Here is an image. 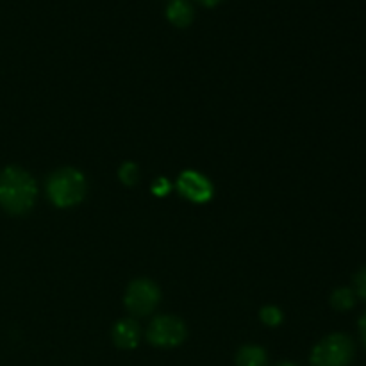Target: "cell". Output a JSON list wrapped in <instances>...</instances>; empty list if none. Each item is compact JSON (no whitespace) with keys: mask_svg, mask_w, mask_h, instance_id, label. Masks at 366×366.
I'll return each instance as SVG.
<instances>
[{"mask_svg":"<svg viewBox=\"0 0 366 366\" xmlns=\"http://www.w3.org/2000/svg\"><path fill=\"white\" fill-rule=\"evenodd\" d=\"M36 181L29 172L7 167L0 172V206L11 214H24L34 206Z\"/></svg>","mask_w":366,"mask_h":366,"instance_id":"1","label":"cell"},{"mask_svg":"<svg viewBox=\"0 0 366 366\" xmlns=\"http://www.w3.org/2000/svg\"><path fill=\"white\" fill-rule=\"evenodd\" d=\"M86 177L77 168H59L46 181V195L57 207H71L86 197Z\"/></svg>","mask_w":366,"mask_h":366,"instance_id":"2","label":"cell"},{"mask_svg":"<svg viewBox=\"0 0 366 366\" xmlns=\"http://www.w3.org/2000/svg\"><path fill=\"white\" fill-rule=\"evenodd\" d=\"M354 360V342L347 335L325 336L311 352V366H349Z\"/></svg>","mask_w":366,"mask_h":366,"instance_id":"3","label":"cell"},{"mask_svg":"<svg viewBox=\"0 0 366 366\" xmlns=\"http://www.w3.org/2000/svg\"><path fill=\"white\" fill-rule=\"evenodd\" d=\"M161 292L156 282L149 279H136L125 292V307L136 317H147L157 307Z\"/></svg>","mask_w":366,"mask_h":366,"instance_id":"4","label":"cell"},{"mask_svg":"<svg viewBox=\"0 0 366 366\" xmlns=\"http://www.w3.org/2000/svg\"><path fill=\"white\" fill-rule=\"evenodd\" d=\"M186 335L188 331H186L184 322L179 320L177 317H170V315H161V317L154 318L147 331L149 342L161 349H172V347L181 345L186 340Z\"/></svg>","mask_w":366,"mask_h":366,"instance_id":"5","label":"cell"},{"mask_svg":"<svg viewBox=\"0 0 366 366\" xmlns=\"http://www.w3.org/2000/svg\"><path fill=\"white\" fill-rule=\"evenodd\" d=\"M177 188L182 195L192 202H207L213 197V184L207 177H204L199 172L188 170L179 177Z\"/></svg>","mask_w":366,"mask_h":366,"instance_id":"6","label":"cell"},{"mask_svg":"<svg viewBox=\"0 0 366 366\" xmlns=\"http://www.w3.org/2000/svg\"><path fill=\"white\" fill-rule=\"evenodd\" d=\"M111 336H113V342L118 349L131 350L139 343V327L131 318H124V320L114 324Z\"/></svg>","mask_w":366,"mask_h":366,"instance_id":"7","label":"cell"},{"mask_svg":"<svg viewBox=\"0 0 366 366\" xmlns=\"http://www.w3.org/2000/svg\"><path fill=\"white\" fill-rule=\"evenodd\" d=\"M167 16L177 27H186L193 20V7L188 0H172L167 7Z\"/></svg>","mask_w":366,"mask_h":366,"instance_id":"8","label":"cell"},{"mask_svg":"<svg viewBox=\"0 0 366 366\" xmlns=\"http://www.w3.org/2000/svg\"><path fill=\"white\" fill-rule=\"evenodd\" d=\"M267 352L257 345H247L236 354V365L238 366H267Z\"/></svg>","mask_w":366,"mask_h":366,"instance_id":"9","label":"cell"},{"mask_svg":"<svg viewBox=\"0 0 366 366\" xmlns=\"http://www.w3.org/2000/svg\"><path fill=\"white\" fill-rule=\"evenodd\" d=\"M331 304L338 311H349L356 304V293L349 288H338L331 295Z\"/></svg>","mask_w":366,"mask_h":366,"instance_id":"10","label":"cell"},{"mask_svg":"<svg viewBox=\"0 0 366 366\" xmlns=\"http://www.w3.org/2000/svg\"><path fill=\"white\" fill-rule=\"evenodd\" d=\"M118 177H120V181L125 186H134L139 179L138 167L134 163H124L120 167V170H118Z\"/></svg>","mask_w":366,"mask_h":366,"instance_id":"11","label":"cell"},{"mask_svg":"<svg viewBox=\"0 0 366 366\" xmlns=\"http://www.w3.org/2000/svg\"><path fill=\"white\" fill-rule=\"evenodd\" d=\"M261 322L270 327H277L282 322V311L275 306H264L261 310Z\"/></svg>","mask_w":366,"mask_h":366,"instance_id":"12","label":"cell"},{"mask_svg":"<svg viewBox=\"0 0 366 366\" xmlns=\"http://www.w3.org/2000/svg\"><path fill=\"white\" fill-rule=\"evenodd\" d=\"M354 288H356V295L366 300V267L361 268L354 277Z\"/></svg>","mask_w":366,"mask_h":366,"instance_id":"13","label":"cell"},{"mask_svg":"<svg viewBox=\"0 0 366 366\" xmlns=\"http://www.w3.org/2000/svg\"><path fill=\"white\" fill-rule=\"evenodd\" d=\"M170 189H172L170 181H168V179H163V177L157 179L152 186V193L157 197H164L167 193H170Z\"/></svg>","mask_w":366,"mask_h":366,"instance_id":"14","label":"cell"},{"mask_svg":"<svg viewBox=\"0 0 366 366\" xmlns=\"http://www.w3.org/2000/svg\"><path fill=\"white\" fill-rule=\"evenodd\" d=\"M360 335H361V340H363V343L366 347V313L361 317V320H360Z\"/></svg>","mask_w":366,"mask_h":366,"instance_id":"15","label":"cell"},{"mask_svg":"<svg viewBox=\"0 0 366 366\" xmlns=\"http://www.w3.org/2000/svg\"><path fill=\"white\" fill-rule=\"evenodd\" d=\"M200 4H204V6H214V4H218L220 0H199Z\"/></svg>","mask_w":366,"mask_h":366,"instance_id":"16","label":"cell"},{"mask_svg":"<svg viewBox=\"0 0 366 366\" xmlns=\"http://www.w3.org/2000/svg\"><path fill=\"white\" fill-rule=\"evenodd\" d=\"M277 366H297V365H293V363H281V365H277Z\"/></svg>","mask_w":366,"mask_h":366,"instance_id":"17","label":"cell"}]
</instances>
